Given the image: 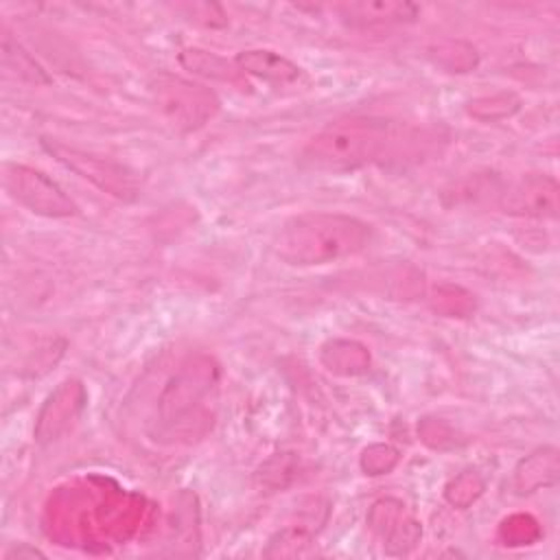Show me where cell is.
Here are the masks:
<instances>
[{
  "mask_svg": "<svg viewBox=\"0 0 560 560\" xmlns=\"http://www.w3.org/2000/svg\"><path fill=\"white\" fill-rule=\"evenodd\" d=\"M558 182L545 173L523 175L505 184L497 197L503 214L527 219H556L558 217Z\"/></svg>",
  "mask_w": 560,
  "mask_h": 560,
  "instance_id": "obj_7",
  "label": "cell"
},
{
  "mask_svg": "<svg viewBox=\"0 0 560 560\" xmlns=\"http://www.w3.org/2000/svg\"><path fill=\"white\" fill-rule=\"evenodd\" d=\"M7 556H9V558H11V556H18V558H22V556H31V558H35V556H42V553H39L37 549H28L26 545H22L20 549H15V551H9Z\"/></svg>",
  "mask_w": 560,
  "mask_h": 560,
  "instance_id": "obj_20",
  "label": "cell"
},
{
  "mask_svg": "<svg viewBox=\"0 0 560 560\" xmlns=\"http://www.w3.org/2000/svg\"><path fill=\"white\" fill-rule=\"evenodd\" d=\"M372 241V228L350 214L304 212L287 219L273 236V254L291 267H317L350 258Z\"/></svg>",
  "mask_w": 560,
  "mask_h": 560,
  "instance_id": "obj_2",
  "label": "cell"
},
{
  "mask_svg": "<svg viewBox=\"0 0 560 560\" xmlns=\"http://www.w3.org/2000/svg\"><path fill=\"white\" fill-rule=\"evenodd\" d=\"M332 11L350 26H389L411 22L418 15V7L411 2H346L332 7Z\"/></svg>",
  "mask_w": 560,
  "mask_h": 560,
  "instance_id": "obj_10",
  "label": "cell"
},
{
  "mask_svg": "<svg viewBox=\"0 0 560 560\" xmlns=\"http://www.w3.org/2000/svg\"><path fill=\"white\" fill-rule=\"evenodd\" d=\"M42 147L66 168L116 199L133 201L140 195V175L112 158H101L52 138H42Z\"/></svg>",
  "mask_w": 560,
  "mask_h": 560,
  "instance_id": "obj_5",
  "label": "cell"
},
{
  "mask_svg": "<svg viewBox=\"0 0 560 560\" xmlns=\"http://www.w3.org/2000/svg\"><path fill=\"white\" fill-rule=\"evenodd\" d=\"M2 186L13 201L33 214L48 219H66L77 214L74 201L37 168L9 162L2 166Z\"/></svg>",
  "mask_w": 560,
  "mask_h": 560,
  "instance_id": "obj_6",
  "label": "cell"
},
{
  "mask_svg": "<svg viewBox=\"0 0 560 560\" xmlns=\"http://www.w3.org/2000/svg\"><path fill=\"white\" fill-rule=\"evenodd\" d=\"M398 462V451L387 444H372L361 455V468L365 475H383L389 472Z\"/></svg>",
  "mask_w": 560,
  "mask_h": 560,
  "instance_id": "obj_19",
  "label": "cell"
},
{
  "mask_svg": "<svg viewBox=\"0 0 560 560\" xmlns=\"http://www.w3.org/2000/svg\"><path fill=\"white\" fill-rule=\"evenodd\" d=\"M558 451L551 446L538 448L516 466L514 490L518 494H529L545 486H551L558 479Z\"/></svg>",
  "mask_w": 560,
  "mask_h": 560,
  "instance_id": "obj_11",
  "label": "cell"
},
{
  "mask_svg": "<svg viewBox=\"0 0 560 560\" xmlns=\"http://www.w3.org/2000/svg\"><path fill=\"white\" fill-rule=\"evenodd\" d=\"M149 92L160 116L179 133L203 127L219 112V98L210 88L175 74H158Z\"/></svg>",
  "mask_w": 560,
  "mask_h": 560,
  "instance_id": "obj_3",
  "label": "cell"
},
{
  "mask_svg": "<svg viewBox=\"0 0 560 560\" xmlns=\"http://www.w3.org/2000/svg\"><path fill=\"white\" fill-rule=\"evenodd\" d=\"M179 63L199 77L232 83V85H243V72L234 61H228L203 48H184L179 52Z\"/></svg>",
  "mask_w": 560,
  "mask_h": 560,
  "instance_id": "obj_13",
  "label": "cell"
},
{
  "mask_svg": "<svg viewBox=\"0 0 560 560\" xmlns=\"http://www.w3.org/2000/svg\"><path fill=\"white\" fill-rule=\"evenodd\" d=\"M217 383V365L206 359L197 357L186 361L173 378L164 385L158 398V422L162 431H173L177 427H186L188 418H197L201 411V400Z\"/></svg>",
  "mask_w": 560,
  "mask_h": 560,
  "instance_id": "obj_4",
  "label": "cell"
},
{
  "mask_svg": "<svg viewBox=\"0 0 560 560\" xmlns=\"http://www.w3.org/2000/svg\"><path fill=\"white\" fill-rule=\"evenodd\" d=\"M2 66L9 74H13L20 81L33 85L50 83V77L44 72V68L18 42H13L9 33L2 35Z\"/></svg>",
  "mask_w": 560,
  "mask_h": 560,
  "instance_id": "obj_14",
  "label": "cell"
},
{
  "mask_svg": "<svg viewBox=\"0 0 560 560\" xmlns=\"http://www.w3.org/2000/svg\"><path fill=\"white\" fill-rule=\"evenodd\" d=\"M422 536V527L416 518H411L409 514H402L385 534H383V540H385V553L389 556H405L409 553L418 540Z\"/></svg>",
  "mask_w": 560,
  "mask_h": 560,
  "instance_id": "obj_16",
  "label": "cell"
},
{
  "mask_svg": "<svg viewBox=\"0 0 560 560\" xmlns=\"http://www.w3.org/2000/svg\"><path fill=\"white\" fill-rule=\"evenodd\" d=\"M521 101L514 94H494V96H483L477 98L468 105V114L479 118V120H497L512 116L518 109Z\"/></svg>",
  "mask_w": 560,
  "mask_h": 560,
  "instance_id": "obj_17",
  "label": "cell"
},
{
  "mask_svg": "<svg viewBox=\"0 0 560 560\" xmlns=\"http://www.w3.org/2000/svg\"><path fill=\"white\" fill-rule=\"evenodd\" d=\"M413 131L381 116H348L326 125L300 151V164L311 171L346 173L368 164L400 158L413 147Z\"/></svg>",
  "mask_w": 560,
  "mask_h": 560,
  "instance_id": "obj_1",
  "label": "cell"
},
{
  "mask_svg": "<svg viewBox=\"0 0 560 560\" xmlns=\"http://www.w3.org/2000/svg\"><path fill=\"white\" fill-rule=\"evenodd\" d=\"M324 368L339 376H357L363 374L370 365L368 350L350 339H332L324 343L319 354Z\"/></svg>",
  "mask_w": 560,
  "mask_h": 560,
  "instance_id": "obj_12",
  "label": "cell"
},
{
  "mask_svg": "<svg viewBox=\"0 0 560 560\" xmlns=\"http://www.w3.org/2000/svg\"><path fill=\"white\" fill-rule=\"evenodd\" d=\"M243 74H252L273 88H295L306 81V74L291 59L282 57L276 50L267 48H249L241 50L234 59Z\"/></svg>",
  "mask_w": 560,
  "mask_h": 560,
  "instance_id": "obj_8",
  "label": "cell"
},
{
  "mask_svg": "<svg viewBox=\"0 0 560 560\" xmlns=\"http://www.w3.org/2000/svg\"><path fill=\"white\" fill-rule=\"evenodd\" d=\"M83 402H85V392H83L81 383H77V381L61 383L50 394V398L46 400V405L37 418L35 440L39 444L52 442L72 422V418L81 411Z\"/></svg>",
  "mask_w": 560,
  "mask_h": 560,
  "instance_id": "obj_9",
  "label": "cell"
},
{
  "mask_svg": "<svg viewBox=\"0 0 560 560\" xmlns=\"http://www.w3.org/2000/svg\"><path fill=\"white\" fill-rule=\"evenodd\" d=\"M431 57L435 63H440L448 72H468L477 66L475 48L459 39H446L435 44L431 48Z\"/></svg>",
  "mask_w": 560,
  "mask_h": 560,
  "instance_id": "obj_15",
  "label": "cell"
},
{
  "mask_svg": "<svg viewBox=\"0 0 560 560\" xmlns=\"http://www.w3.org/2000/svg\"><path fill=\"white\" fill-rule=\"evenodd\" d=\"M483 492V479L475 472L468 470L464 475H459L457 479H453L446 488V499L457 505V508H466L470 505L479 494Z\"/></svg>",
  "mask_w": 560,
  "mask_h": 560,
  "instance_id": "obj_18",
  "label": "cell"
}]
</instances>
